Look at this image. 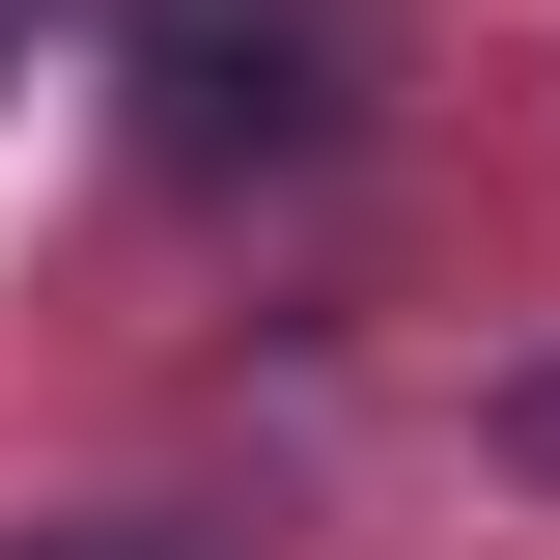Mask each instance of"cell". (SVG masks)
<instances>
[{"label": "cell", "mask_w": 560, "mask_h": 560, "mask_svg": "<svg viewBox=\"0 0 560 560\" xmlns=\"http://www.w3.org/2000/svg\"><path fill=\"white\" fill-rule=\"evenodd\" d=\"M308 113H337V84H308L280 0H197V28H168V168H253V140H308Z\"/></svg>", "instance_id": "obj_1"}]
</instances>
